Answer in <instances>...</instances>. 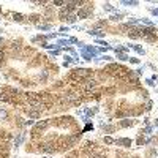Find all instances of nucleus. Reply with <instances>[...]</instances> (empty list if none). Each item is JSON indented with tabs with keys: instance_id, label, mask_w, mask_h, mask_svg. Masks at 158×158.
Instances as JSON below:
<instances>
[{
	"instance_id": "6",
	"label": "nucleus",
	"mask_w": 158,
	"mask_h": 158,
	"mask_svg": "<svg viewBox=\"0 0 158 158\" xmlns=\"http://www.w3.org/2000/svg\"><path fill=\"white\" fill-rule=\"evenodd\" d=\"M118 142H120V144H125V146H131V141L130 139H120Z\"/></svg>"
},
{
	"instance_id": "1",
	"label": "nucleus",
	"mask_w": 158,
	"mask_h": 158,
	"mask_svg": "<svg viewBox=\"0 0 158 158\" xmlns=\"http://www.w3.org/2000/svg\"><path fill=\"white\" fill-rule=\"evenodd\" d=\"M90 74H92L90 70H76V71L71 74V79H73V81H82V79L88 78Z\"/></svg>"
},
{
	"instance_id": "7",
	"label": "nucleus",
	"mask_w": 158,
	"mask_h": 158,
	"mask_svg": "<svg viewBox=\"0 0 158 158\" xmlns=\"http://www.w3.org/2000/svg\"><path fill=\"white\" fill-rule=\"evenodd\" d=\"M139 35H141V33H138V30H136V32H131V33H130V36H131V38H138Z\"/></svg>"
},
{
	"instance_id": "10",
	"label": "nucleus",
	"mask_w": 158,
	"mask_h": 158,
	"mask_svg": "<svg viewBox=\"0 0 158 158\" xmlns=\"http://www.w3.org/2000/svg\"><path fill=\"white\" fill-rule=\"evenodd\" d=\"M123 158H130V156H123Z\"/></svg>"
},
{
	"instance_id": "2",
	"label": "nucleus",
	"mask_w": 158,
	"mask_h": 158,
	"mask_svg": "<svg viewBox=\"0 0 158 158\" xmlns=\"http://www.w3.org/2000/svg\"><path fill=\"white\" fill-rule=\"evenodd\" d=\"M109 70L114 73L116 76H118V78H125V76H126V70H125V68H122V66L111 65V66H109Z\"/></svg>"
},
{
	"instance_id": "8",
	"label": "nucleus",
	"mask_w": 158,
	"mask_h": 158,
	"mask_svg": "<svg viewBox=\"0 0 158 158\" xmlns=\"http://www.w3.org/2000/svg\"><path fill=\"white\" fill-rule=\"evenodd\" d=\"M104 142H108V144H112V142H116L112 138H104Z\"/></svg>"
},
{
	"instance_id": "3",
	"label": "nucleus",
	"mask_w": 158,
	"mask_h": 158,
	"mask_svg": "<svg viewBox=\"0 0 158 158\" xmlns=\"http://www.w3.org/2000/svg\"><path fill=\"white\" fill-rule=\"evenodd\" d=\"M48 123H49L48 120H44V122H40L38 125L35 126V131H33V133H35V134H36V131H38V130H43V128H46V126H48Z\"/></svg>"
},
{
	"instance_id": "5",
	"label": "nucleus",
	"mask_w": 158,
	"mask_h": 158,
	"mask_svg": "<svg viewBox=\"0 0 158 158\" xmlns=\"http://www.w3.org/2000/svg\"><path fill=\"white\" fill-rule=\"evenodd\" d=\"M28 117H40V111H27Z\"/></svg>"
},
{
	"instance_id": "4",
	"label": "nucleus",
	"mask_w": 158,
	"mask_h": 158,
	"mask_svg": "<svg viewBox=\"0 0 158 158\" xmlns=\"http://www.w3.org/2000/svg\"><path fill=\"white\" fill-rule=\"evenodd\" d=\"M78 16L79 18H87L88 16V10H81V11L78 13Z\"/></svg>"
},
{
	"instance_id": "9",
	"label": "nucleus",
	"mask_w": 158,
	"mask_h": 158,
	"mask_svg": "<svg viewBox=\"0 0 158 158\" xmlns=\"http://www.w3.org/2000/svg\"><path fill=\"white\" fill-rule=\"evenodd\" d=\"M14 19H16V21H21L22 16H21V14H14Z\"/></svg>"
}]
</instances>
